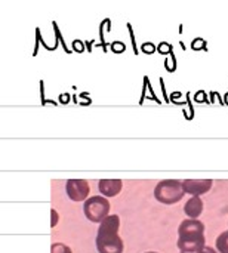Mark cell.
Returning a JSON list of instances; mask_svg holds the SVG:
<instances>
[{
	"instance_id": "cell-11",
	"label": "cell",
	"mask_w": 228,
	"mask_h": 253,
	"mask_svg": "<svg viewBox=\"0 0 228 253\" xmlns=\"http://www.w3.org/2000/svg\"><path fill=\"white\" fill-rule=\"evenodd\" d=\"M50 253H73V252H71V249H70L68 246L62 245V243H55V245H52V248H50Z\"/></svg>"
},
{
	"instance_id": "cell-9",
	"label": "cell",
	"mask_w": 228,
	"mask_h": 253,
	"mask_svg": "<svg viewBox=\"0 0 228 253\" xmlns=\"http://www.w3.org/2000/svg\"><path fill=\"white\" fill-rule=\"evenodd\" d=\"M184 212H185V215L190 219H197L202 215V212H203V202H202V199L200 197H191L185 203Z\"/></svg>"
},
{
	"instance_id": "cell-5",
	"label": "cell",
	"mask_w": 228,
	"mask_h": 253,
	"mask_svg": "<svg viewBox=\"0 0 228 253\" xmlns=\"http://www.w3.org/2000/svg\"><path fill=\"white\" fill-rule=\"evenodd\" d=\"M184 191L193 197H199L212 188V179H185L182 181Z\"/></svg>"
},
{
	"instance_id": "cell-4",
	"label": "cell",
	"mask_w": 228,
	"mask_h": 253,
	"mask_svg": "<svg viewBox=\"0 0 228 253\" xmlns=\"http://www.w3.org/2000/svg\"><path fill=\"white\" fill-rule=\"evenodd\" d=\"M65 191L73 202H86L89 196V184L85 179H70L67 181Z\"/></svg>"
},
{
	"instance_id": "cell-16",
	"label": "cell",
	"mask_w": 228,
	"mask_h": 253,
	"mask_svg": "<svg viewBox=\"0 0 228 253\" xmlns=\"http://www.w3.org/2000/svg\"><path fill=\"white\" fill-rule=\"evenodd\" d=\"M56 224V211H52V227H55Z\"/></svg>"
},
{
	"instance_id": "cell-1",
	"label": "cell",
	"mask_w": 228,
	"mask_h": 253,
	"mask_svg": "<svg viewBox=\"0 0 228 253\" xmlns=\"http://www.w3.org/2000/svg\"><path fill=\"white\" fill-rule=\"evenodd\" d=\"M120 219L117 215H110L104 219L96 234V249L99 253H123V242L119 236Z\"/></svg>"
},
{
	"instance_id": "cell-6",
	"label": "cell",
	"mask_w": 228,
	"mask_h": 253,
	"mask_svg": "<svg viewBox=\"0 0 228 253\" xmlns=\"http://www.w3.org/2000/svg\"><path fill=\"white\" fill-rule=\"evenodd\" d=\"M180 237H203L205 236V225L197 219H185L181 222L178 230Z\"/></svg>"
},
{
	"instance_id": "cell-2",
	"label": "cell",
	"mask_w": 228,
	"mask_h": 253,
	"mask_svg": "<svg viewBox=\"0 0 228 253\" xmlns=\"http://www.w3.org/2000/svg\"><path fill=\"white\" fill-rule=\"evenodd\" d=\"M185 191L182 182L178 179H165L160 181L154 190V197L163 205H175L184 197Z\"/></svg>"
},
{
	"instance_id": "cell-3",
	"label": "cell",
	"mask_w": 228,
	"mask_h": 253,
	"mask_svg": "<svg viewBox=\"0 0 228 253\" xmlns=\"http://www.w3.org/2000/svg\"><path fill=\"white\" fill-rule=\"evenodd\" d=\"M85 216L92 222H102L110 215V202L104 196H93L83 205Z\"/></svg>"
},
{
	"instance_id": "cell-15",
	"label": "cell",
	"mask_w": 228,
	"mask_h": 253,
	"mask_svg": "<svg viewBox=\"0 0 228 253\" xmlns=\"http://www.w3.org/2000/svg\"><path fill=\"white\" fill-rule=\"evenodd\" d=\"M199 253H218V252H217V251H215L214 248H208V246H206V248H205L203 251H200Z\"/></svg>"
},
{
	"instance_id": "cell-13",
	"label": "cell",
	"mask_w": 228,
	"mask_h": 253,
	"mask_svg": "<svg viewBox=\"0 0 228 253\" xmlns=\"http://www.w3.org/2000/svg\"><path fill=\"white\" fill-rule=\"evenodd\" d=\"M113 50L114 52H123L125 50V44L123 43H113Z\"/></svg>"
},
{
	"instance_id": "cell-8",
	"label": "cell",
	"mask_w": 228,
	"mask_h": 253,
	"mask_svg": "<svg viewBox=\"0 0 228 253\" xmlns=\"http://www.w3.org/2000/svg\"><path fill=\"white\" fill-rule=\"evenodd\" d=\"M101 194L107 197H114L122 191V181L120 179H101L98 184Z\"/></svg>"
},
{
	"instance_id": "cell-7",
	"label": "cell",
	"mask_w": 228,
	"mask_h": 253,
	"mask_svg": "<svg viewBox=\"0 0 228 253\" xmlns=\"http://www.w3.org/2000/svg\"><path fill=\"white\" fill-rule=\"evenodd\" d=\"M205 236L203 237H180L178 239V249L181 253H199L203 251L205 246Z\"/></svg>"
},
{
	"instance_id": "cell-19",
	"label": "cell",
	"mask_w": 228,
	"mask_h": 253,
	"mask_svg": "<svg viewBox=\"0 0 228 253\" xmlns=\"http://www.w3.org/2000/svg\"><path fill=\"white\" fill-rule=\"evenodd\" d=\"M147 253H157V252H147Z\"/></svg>"
},
{
	"instance_id": "cell-12",
	"label": "cell",
	"mask_w": 228,
	"mask_h": 253,
	"mask_svg": "<svg viewBox=\"0 0 228 253\" xmlns=\"http://www.w3.org/2000/svg\"><path fill=\"white\" fill-rule=\"evenodd\" d=\"M141 49H142V52H145V53H153V52L156 50V46H154L153 43H144V44L141 46Z\"/></svg>"
},
{
	"instance_id": "cell-10",
	"label": "cell",
	"mask_w": 228,
	"mask_h": 253,
	"mask_svg": "<svg viewBox=\"0 0 228 253\" xmlns=\"http://www.w3.org/2000/svg\"><path fill=\"white\" fill-rule=\"evenodd\" d=\"M217 249L221 253H228V231H224L217 239Z\"/></svg>"
},
{
	"instance_id": "cell-17",
	"label": "cell",
	"mask_w": 228,
	"mask_h": 253,
	"mask_svg": "<svg viewBox=\"0 0 228 253\" xmlns=\"http://www.w3.org/2000/svg\"><path fill=\"white\" fill-rule=\"evenodd\" d=\"M80 46H82V43H80L79 40H77V42H74V47H76V50H79V52H80V50H83Z\"/></svg>"
},
{
	"instance_id": "cell-18",
	"label": "cell",
	"mask_w": 228,
	"mask_h": 253,
	"mask_svg": "<svg viewBox=\"0 0 228 253\" xmlns=\"http://www.w3.org/2000/svg\"><path fill=\"white\" fill-rule=\"evenodd\" d=\"M62 102H67L68 101V96H67V93H64V96H62V99H61Z\"/></svg>"
},
{
	"instance_id": "cell-14",
	"label": "cell",
	"mask_w": 228,
	"mask_h": 253,
	"mask_svg": "<svg viewBox=\"0 0 228 253\" xmlns=\"http://www.w3.org/2000/svg\"><path fill=\"white\" fill-rule=\"evenodd\" d=\"M169 44H166V43H162L160 46H159V50L162 52V53H165V52H169Z\"/></svg>"
}]
</instances>
